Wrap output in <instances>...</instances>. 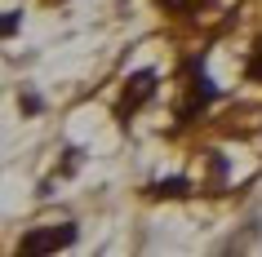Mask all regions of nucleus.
<instances>
[{
  "instance_id": "1",
  "label": "nucleus",
  "mask_w": 262,
  "mask_h": 257,
  "mask_svg": "<svg viewBox=\"0 0 262 257\" xmlns=\"http://www.w3.org/2000/svg\"><path fill=\"white\" fill-rule=\"evenodd\" d=\"M76 244V226L62 222V226H40V230H27L23 244H18V253H58V248H67Z\"/></svg>"
},
{
  "instance_id": "2",
  "label": "nucleus",
  "mask_w": 262,
  "mask_h": 257,
  "mask_svg": "<svg viewBox=\"0 0 262 257\" xmlns=\"http://www.w3.org/2000/svg\"><path fill=\"white\" fill-rule=\"evenodd\" d=\"M209 102H213V89H209L205 71H200V67L191 62V67H187V102L178 107V115H182V120H191L195 111H205Z\"/></svg>"
},
{
  "instance_id": "3",
  "label": "nucleus",
  "mask_w": 262,
  "mask_h": 257,
  "mask_svg": "<svg viewBox=\"0 0 262 257\" xmlns=\"http://www.w3.org/2000/svg\"><path fill=\"white\" fill-rule=\"evenodd\" d=\"M151 94H156V76H151V71H138L134 80L124 84V94H120V115H134Z\"/></svg>"
},
{
  "instance_id": "4",
  "label": "nucleus",
  "mask_w": 262,
  "mask_h": 257,
  "mask_svg": "<svg viewBox=\"0 0 262 257\" xmlns=\"http://www.w3.org/2000/svg\"><path fill=\"white\" fill-rule=\"evenodd\" d=\"M165 9H173V14H200V5L205 0H160Z\"/></svg>"
},
{
  "instance_id": "5",
  "label": "nucleus",
  "mask_w": 262,
  "mask_h": 257,
  "mask_svg": "<svg viewBox=\"0 0 262 257\" xmlns=\"http://www.w3.org/2000/svg\"><path fill=\"white\" fill-rule=\"evenodd\" d=\"M249 76L262 80V40H258V49H253V58H249Z\"/></svg>"
},
{
  "instance_id": "6",
  "label": "nucleus",
  "mask_w": 262,
  "mask_h": 257,
  "mask_svg": "<svg viewBox=\"0 0 262 257\" xmlns=\"http://www.w3.org/2000/svg\"><path fill=\"white\" fill-rule=\"evenodd\" d=\"M182 186H187V182H160L156 195H182Z\"/></svg>"
}]
</instances>
